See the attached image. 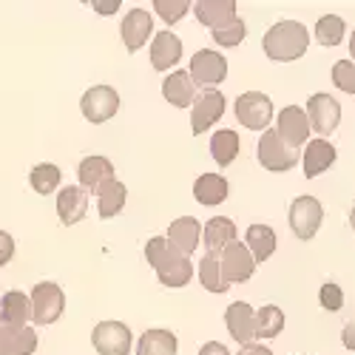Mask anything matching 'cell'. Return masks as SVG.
Masks as SVG:
<instances>
[{
    "mask_svg": "<svg viewBox=\"0 0 355 355\" xmlns=\"http://www.w3.org/2000/svg\"><path fill=\"white\" fill-rule=\"evenodd\" d=\"M349 225H352V230H355V208H352V214H349Z\"/></svg>",
    "mask_w": 355,
    "mask_h": 355,
    "instance_id": "45",
    "label": "cell"
},
{
    "mask_svg": "<svg viewBox=\"0 0 355 355\" xmlns=\"http://www.w3.org/2000/svg\"><path fill=\"white\" fill-rule=\"evenodd\" d=\"M307 46H310V35H307V28L299 20H279L261 37L264 54H268L270 60H276V63L299 60V57H304Z\"/></svg>",
    "mask_w": 355,
    "mask_h": 355,
    "instance_id": "2",
    "label": "cell"
},
{
    "mask_svg": "<svg viewBox=\"0 0 355 355\" xmlns=\"http://www.w3.org/2000/svg\"><path fill=\"white\" fill-rule=\"evenodd\" d=\"M80 111L88 123H108L111 116L120 111V94L114 92L111 85H94V88H88V92L83 94L80 100Z\"/></svg>",
    "mask_w": 355,
    "mask_h": 355,
    "instance_id": "7",
    "label": "cell"
},
{
    "mask_svg": "<svg viewBox=\"0 0 355 355\" xmlns=\"http://www.w3.org/2000/svg\"><path fill=\"white\" fill-rule=\"evenodd\" d=\"M151 32H154V20H151V12H145V9H131V12L125 15L123 26H120L123 43H125V49H128L131 54L139 51V49L148 43Z\"/></svg>",
    "mask_w": 355,
    "mask_h": 355,
    "instance_id": "15",
    "label": "cell"
},
{
    "mask_svg": "<svg viewBox=\"0 0 355 355\" xmlns=\"http://www.w3.org/2000/svg\"><path fill=\"white\" fill-rule=\"evenodd\" d=\"M287 219H290V230L307 242L318 233V227L324 222V208L315 196H299V199H293Z\"/></svg>",
    "mask_w": 355,
    "mask_h": 355,
    "instance_id": "6",
    "label": "cell"
},
{
    "mask_svg": "<svg viewBox=\"0 0 355 355\" xmlns=\"http://www.w3.org/2000/svg\"><path fill=\"white\" fill-rule=\"evenodd\" d=\"M341 341H344V347H347V349H355V321H349L347 327H344Z\"/></svg>",
    "mask_w": 355,
    "mask_h": 355,
    "instance_id": "42",
    "label": "cell"
},
{
    "mask_svg": "<svg viewBox=\"0 0 355 355\" xmlns=\"http://www.w3.org/2000/svg\"><path fill=\"white\" fill-rule=\"evenodd\" d=\"M199 355H230V352H227L225 344H219V341H208V344H202V347H199Z\"/></svg>",
    "mask_w": 355,
    "mask_h": 355,
    "instance_id": "41",
    "label": "cell"
},
{
    "mask_svg": "<svg viewBox=\"0 0 355 355\" xmlns=\"http://www.w3.org/2000/svg\"><path fill=\"white\" fill-rule=\"evenodd\" d=\"M165 239L180 250L182 256H191L196 248H199V239H202V225L193 219V216H182V219H173Z\"/></svg>",
    "mask_w": 355,
    "mask_h": 355,
    "instance_id": "18",
    "label": "cell"
},
{
    "mask_svg": "<svg viewBox=\"0 0 355 355\" xmlns=\"http://www.w3.org/2000/svg\"><path fill=\"white\" fill-rule=\"evenodd\" d=\"M92 6L100 12V15H114L120 9V0H92Z\"/></svg>",
    "mask_w": 355,
    "mask_h": 355,
    "instance_id": "40",
    "label": "cell"
},
{
    "mask_svg": "<svg viewBox=\"0 0 355 355\" xmlns=\"http://www.w3.org/2000/svg\"><path fill=\"white\" fill-rule=\"evenodd\" d=\"M94 196H97V214H100L103 219H114V216L123 214L128 191H125V185H123L120 180H114V182L103 185Z\"/></svg>",
    "mask_w": 355,
    "mask_h": 355,
    "instance_id": "27",
    "label": "cell"
},
{
    "mask_svg": "<svg viewBox=\"0 0 355 355\" xmlns=\"http://www.w3.org/2000/svg\"><path fill=\"white\" fill-rule=\"evenodd\" d=\"M307 120H310V128L318 134V139L330 137L338 123H341V105L336 97L330 94H313L307 100Z\"/></svg>",
    "mask_w": 355,
    "mask_h": 355,
    "instance_id": "10",
    "label": "cell"
},
{
    "mask_svg": "<svg viewBox=\"0 0 355 355\" xmlns=\"http://www.w3.org/2000/svg\"><path fill=\"white\" fill-rule=\"evenodd\" d=\"M182 60V40L173 32H159L151 43V66L157 71H168Z\"/></svg>",
    "mask_w": 355,
    "mask_h": 355,
    "instance_id": "22",
    "label": "cell"
},
{
    "mask_svg": "<svg viewBox=\"0 0 355 355\" xmlns=\"http://www.w3.org/2000/svg\"><path fill=\"white\" fill-rule=\"evenodd\" d=\"M227 193H230V185L219 173H202L193 182V199L199 205H205V208H216V205H222L227 199Z\"/></svg>",
    "mask_w": 355,
    "mask_h": 355,
    "instance_id": "25",
    "label": "cell"
},
{
    "mask_svg": "<svg viewBox=\"0 0 355 355\" xmlns=\"http://www.w3.org/2000/svg\"><path fill=\"white\" fill-rule=\"evenodd\" d=\"M92 341L100 355H131L134 336L123 321H100L92 333Z\"/></svg>",
    "mask_w": 355,
    "mask_h": 355,
    "instance_id": "9",
    "label": "cell"
},
{
    "mask_svg": "<svg viewBox=\"0 0 355 355\" xmlns=\"http://www.w3.org/2000/svg\"><path fill=\"white\" fill-rule=\"evenodd\" d=\"M188 74H191L193 83L202 85V88L219 85V83L227 77V60H225V54H219V51H214V49H199V51L191 57Z\"/></svg>",
    "mask_w": 355,
    "mask_h": 355,
    "instance_id": "8",
    "label": "cell"
},
{
    "mask_svg": "<svg viewBox=\"0 0 355 355\" xmlns=\"http://www.w3.org/2000/svg\"><path fill=\"white\" fill-rule=\"evenodd\" d=\"M259 162H261V168L282 173V171L295 168V162H299V151L284 145L276 131H264L261 139H259Z\"/></svg>",
    "mask_w": 355,
    "mask_h": 355,
    "instance_id": "11",
    "label": "cell"
},
{
    "mask_svg": "<svg viewBox=\"0 0 355 355\" xmlns=\"http://www.w3.org/2000/svg\"><path fill=\"white\" fill-rule=\"evenodd\" d=\"M245 35H248V26H245V20H242V17H236L233 23H227V26L216 28V32H211L214 43H216V46H225V49L239 46V43L245 40Z\"/></svg>",
    "mask_w": 355,
    "mask_h": 355,
    "instance_id": "35",
    "label": "cell"
},
{
    "mask_svg": "<svg viewBox=\"0 0 355 355\" xmlns=\"http://www.w3.org/2000/svg\"><path fill=\"white\" fill-rule=\"evenodd\" d=\"M37 349V333L32 327L0 324V355H32Z\"/></svg>",
    "mask_w": 355,
    "mask_h": 355,
    "instance_id": "20",
    "label": "cell"
},
{
    "mask_svg": "<svg viewBox=\"0 0 355 355\" xmlns=\"http://www.w3.org/2000/svg\"><path fill=\"white\" fill-rule=\"evenodd\" d=\"M199 282L205 290L211 293H225L227 284L222 282V270H219V253H205V259L199 261Z\"/></svg>",
    "mask_w": 355,
    "mask_h": 355,
    "instance_id": "33",
    "label": "cell"
},
{
    "mask_svg": "<svg viewBox=\"0 0 355 355\" xmlns=\"http://www.w3.org/2000/svg\"><path fill=\"white\" fill-rule=\"evenodd\" d=\"M191 9L196 15V20L202 26L214 28V32L236 20V3L233 0H199V3H193Z\"/></svg>",
    "mask_w": 355,
    "mask_h": 355,
    "instance_id": "19",
    "label": "cell"
},
{
    "mask_svg": "<svg viewBox=\"0 0 355 355\" xmlns=\"http://www.w3.org/2000/svg\"><path fill=\"white\" fill-rule=\"evenodd\" d=\"M344 32H347V23L338 15H324L315 23V40L321 46H338L341 37H344Z\"/></svg>",
    "mask_w": 355,
    "mask_h": 355,
    "instance_id": "34",
    "label": "cell"
},
{
    "mask_svg": "<svg viewBox=\"0 0 355 355\" xmlns=\"http://www.w3.org/2000/svg\"><path fill=\"white\" fill-rule=\"evenodd\" d=\"M137 355H176V336L171 330H145L137 341Z\"/></svg>",
    "mask_w": 355,
    "mask_h": 355,
    "instance_id": "29",
    "label": "cell"
},
{
    "mask_svg": "<svg viewBox=\"0 0 355 355\" xmlns=\"http://www.w3.org/2000/svg\"><path fill=\"white\" fill-rule=\"evenodd\" d=\"M154 9L168 26H173L176 20H182L191 12V3L188 0H154Z\"/></svg>",
    "mask_w": 355,
    "mask_h": 355,
    "instance_id": "36",
    "label": "cell"
},
{
    "mask_svg": "<svg viewBox=\"0 0 355 355\" xmlns=\"http://www.w3.org/2000/svg\"><path fill=\"white\" fill-rule=\"evenodd\" d=\"M162 97L173 105V108H188L193 105V100L199 97V85L193 83V77L188 71H173L165 77L162 83Z\"/></svg>",
    "mask_w": 355,
    "mask_h": 355,
    "instance_id": "16",
    "label": "cell"
},
{
    "mask_svg": "<svg viewBox=\"0 0 355 355\" xmlns=\"http://www.w3.org/2000/svg\"><path fill=\"white\" fill-rule=\"evenodd\" d=\"M349 54H352V63H355V32H352V37H349Z\"/></svg>",
    "mask_w": 355,
    "mask_h": 355,
    "instance_id": "44",
    "label": "cell"
},
{
    "mask_svg": "<svg viewBox=\"0 0 355 355\" xmlns=\"http://www.w3.org/2000/svg\"><path fill=\"white\" fill-rule=\"evenodd\" d=\"M145 259L151 261L159 284H165V287H185L193 279L191 259L176 250L165 236H157V239H151L145 245Z\"/></svg>",
    "mask_w": 355,
    "mask_h": 355,
    "instance_id": "1",
    "label": "cell"
},
{
    "mask_svg": "<svg viewBox=\"0 0 355 355\" xmlns=\"http://www.w3.org/2000/svg\"><path fill=\"white\" fill-rule=\"evenodd\" d=\"M284 327V313L276 304L256 310V338H276Z\"/></svg>",
    "mask_w": 355,
    "mask_h": 355,
    "instance_id": "32",
    "label": "cell"
},
{
    "mask_svg": "<svg viewBox=\"0 0 355 355\" xmlns=\"http://www.w3.org/2000/svg\"><path fill=\"white\" fill-rule=\"evenodd\" d=\"M202 239H205V248H208L211 253H222V250L236 239V225H233V219H227V216H214L211 222H205Z\"/></svg>",
    "mask_w": 355,
    "mask_h": 355,
    "instance_id": "26",
    "label": "cell"
},
{
    "mask_svg": "<svg viewBox=\"0 0 355 355\" xmlns=\"http://www.w3.org/2000/svg\"><path fill=\"white\" fill-rule=\"evenodd\" d=\"M225 324H227V330H230L236 344H242V347L253 344V338H256V310L248 302L230 304L227 313H225Z\"/></svg>",
    "mask_w": 355,
    "mask_h": 355,
    "instance_id": "14",
    "label": "cell"
},
{
    "mask_svg": "<svg viewBox=\"0 0 355 355\" xmlns=\"http://www.w3.org/2000/svg\"><path fill=\"white\" fill-rule=\"evenodd\" d=\"M310 120H307V111H302L299 105H287L279 111L276 116V134L284 145L295 148L299 151V145H307L310 139Z\"/></svg>",
    "mask_w": 355,
    "mask_h": 355,
    "instance_id": "12",
    "label": "cell"
},
{
    "mask_svg": "<svg viewBox=\"0 0 355 355\" xmlns=\"http://www.w3.org/2000/svg\"><path fill=\"white\" fill-rule=\"evenodd\" d=\"M333 83L344 94H355V63L352 60H338L333 66Z\"/></svg>",
    "mask_w": 355,
    "mask_h": 355,
    "instance_id": "37",
    "label": "cell"
},
{
    "mask_svg": "<svg viewBox=\"0 0 355 355\" xmlns=\"http://www.w3.org/2000/svg\"><path fill=\"white\" fill-rule=\"evenodd\" d=\"M302 162H304V176H307V180H315L318 173H324V171L333 168V162H336V148H333L327 139H318V137H315L313 142H307Z\"/></svg>",
    "mask_w": 355,
    "mask_h": 355,
    "instance_id": "23",
    "label": "cell"
},
{
    "mask_svg": "<svg viewBox=\"0 0 355 355\" xmlns=\"http://www.w3.org/2000/svg\"><path fill=\"white\" fill-rule=\"evenodd\" d=\"M77 176H80V188L88 193H97L103 185L114 182V165L105 159V157H85L77 168Z\"/></svg>",
    "mask_w": 355,
    "mask_h": 355,
    "instance_id": "17",
    "label": "cell"
},
{
    "mask_svg": "<svg viewBox=\"0 0 355 355\" xmlns=\"http://www.w3.org/2000/svg\"><path fill=\"white\" fill-rule=\"evenodd\" d=\"M245 248L250 250L253 261H264L270 259L276 250V230L268 225H250L245 233Z\"/></svg>",
    "mask_w": 355,
    "mask_h": 355,
    "instance_id": "28",
    "label": "cell"
},
{
    "mask_svg": "<svg viewBox=\"0 0 355 355\" xmlns=\"http://www.w3.org/2000/svg\"><path fill=\"white\" fill-rule=\"evenodd\" d=\"M211 157L216 159V165L227 168L236 157H239V134L230 131V128H222L211 137Z\"/></svg>",
    "mask_w": 355,
    "mask_h": 355,
    "instance_id": "30",
    "label": "cell"
},
{
    "mask_svg": "<svg viewBox=\"0 0 355 355\" xmlns=\"http://www.w3.org/2000/svg\"><path fill=\"white\" fill-rule=\"evenodd\" d=\"M219 270H222V282L230 287V284H239V282H248L256 270V261L250 256V250L245 248V242L233 239L222 253H219Z\"/></svg>",
    "mask_w": 355,
    "mask_h": 355,
    "instance_id": "5",
    "label": "cell"
},
{
    "mask_svg": "<svg viewBox=\"0 0 355 355\" xmlns=\"http://www.w3.org/2000/svg\"><path fill=\"white\" fill-rule=\"evenodd\" d=\"M239 355H273V349H268L264 344H248L239 349Z\"/></svg>",
    "mask_w": 355,
    "mask_h": 355,
    "instance_id": "43",
    "label": "cell"
},
{
    "mask_svg": "<svg viewBox=\"0 0 355 355\" xmlns=\"http://www.w3.org/2000/svg\"><path fill=\"white\" fill-rule=\"evenodd\" d=\"M28 299H32V321L37 324V327H49V324H54L66 310V293H63L60 284H54V282L35 284Z\"/></svg>",
    "mask_w": 355,
    "mask_h": 355,
    "instance_id": "3",
    "label": "cell"
},
{
    "mask_svg": "<svg viewBox=\"0 0 355 355\" xmlns=\"http://www.w3.org/2000/svg\"><path fill=\"white\" fill-rule=\"evenodd\" d=\"M222 114H225V97L216 92V88H202L199 97L191 105V123H193L191 128H193V134L196 137L205 134L214 123L222 120Z\"/></svg>",
    "mask_w": 355,
    "mask_h": 355,
    "instance_id": "13",
    "label": "cell"
},
{
    "mask_svg": "<svg viewBox=\"0 0 355 355\" xmlns=\"http://www.w3.org/2000/svg\"><path fill=\"white\" fill-rule=\"evenodd\" d=\"M28 182H32V188H35L37 193L49 196L51 191L60 188L63 173H60V168L51 165V162H40V165L32 168V173H28Z\"/></svg>",
    "mask_w": 355,
    "mask_h": 355,
    "instance_id": "31",
    "label": "cell"
},
{
    "mask_svg": "<svg viewBox=\"0 0 355 355\" xmlns=\"http://www.w3.org/2000/svg\"><path fill=\"white\" fill-rule=\"evenodd\" d=\"M318 299H321V307H324V310L336 313V310H341V304H344V293H341V287H338L336 282H327V284H321Z\"/></svg>",
    "mask_w": 355,
    "mask_h": 355,
    "instance_id": "38",
    "label": "cell"
},
{
    "mask_svg": "<svg viewBox=\"0 0 355 355\" xmlns=\"http://www.w3.org/2000/svg\"><path fill=\"white\" fill-rule=\"evenodd\" d=\"M12 256H15V239L6 230H0V268H6Z\"/></svg>",
    "mask_w": 355,
    "mask_h": 355,
    "instance_id": "39",
    "label": "cell"
},
{
    "mask_svg": "<svg viewBox=\"0 0 355 355\" xmlns=\"http://www.w3.org/2000/svg\"><path fill=\"white\" fill-rule=\"evenodd\" d=\"M233 111H236V120L250 131H264L273 120V103L261 92H245L239 100H236Z\"/></svg>",
    "mask_w": 355,
    "mask_h": 355,
    "instance_id": "4",
    "label": "cell"
},
{
    "mask_svg": "<svg viewBox=\"0 0 355 355\" xmlns=\"http://www.w3.org/2000/svg\"><path fill=\"white\" fill-rule=\"evenodd\" d=\"M28 318H32V299L20 290H9L3 299H0V324L26 327Z\"/></svg>",
    "mask_w": 355,
    "mask_h": 355,
    "instance_id": "24",
    "label": "cell"
},
{
    "mask_svg": "<svg viewBox=\"0 0 355 355\" xmlns=\"http://www.w3.org/2000/svg\"><path fill=\"white\" fill-rule=\"evenodd\" d=\"M57 214H60L63 225H77L88 214V193L80 185H69L57 196Z\"/></svg>",
    "mask_w": 355,
    "mask_h": 355,
    "instance_id": "21",
    "label": "cell"
}]
</instances>
